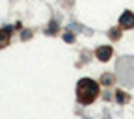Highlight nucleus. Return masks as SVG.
Wrapping results in <instances>:
<instances>
[{
  "label": "nucleus",
  "mask_w": 134,
  "mask_h": 119,
  "mask_svg": "<svg viewBox=\"0 0 134 119\" xmlns=\"http://www.w3.org/2000/svg\"><path fill=\"white\" fill-rule=\"evenodd\" d=\"M76 89H78V100H80L82 104H88V103H91V100L97 97V93H99V84L93 82L91 78H82V80L78 82Z\"/></svg>",
  "instance_id": "f257e3e1"
},
{
  "label": "nucleus",
  "mask_w": 134,
  "mask_h": 119,
  "mask_svg": "<svg viewBox=\"0 0 134 119\" xmlns=\"http://www.w3.org/2000/svg\"><path fill=\"white\" fill-rule=\"evenodd\" d=\"M95 54H97V60H100V61H108V60L112 58V47H108V45L99 47Z\"/></svg>",
  "instance_id": "f03ea898"
},
{
  "label": "nucleus",
  "mask_w": 134,
  "mask_h": 119,
  "mask_svg": "<svg viewBox=\"0 0 134 119\" xmlns=\"http://www.w3.org/2000/svg\"><path fill=\"white\" fill-rule=\"evenodd\" d=\"M119 26L121 28H132L134 26V13L132 11H125L119 19Z\"/></svg>",
  "instance_id": "7ed1b4c3"
},
{
  "label": "nucleus",
  "mask_w": 134,
  "mask_h": 119,
  "mask_svg": "<svg viewBox=\"0 0 134 119\" xmlns=\"http://www.w3.org/2000/svg\"><path fill=\"white\" fill-rule=\"evenodd\" d=\"M8 43H9V32L4 28V30H0V48L6 47Z\"/></svg>",
  "instance_id": "20e7f679"
},
{
  "label": "nucleus",
  "mask_w": 134,
  "mask_h": 119,
  "mask_svg": "<svg viewBox=\"0 0 134 119\" xmlns=\"http://www.w3.org/2000/svg\"><path fill=\"white\" fill-rule=\"evenodd\" d=\"M115 99L119 100V103H125V100H127V95H125L123 91H117V93H115Z\"/></svg>",
  "instance_id": "39448f33"
},
{
  "label": "nucleus",
  "mask_w": 134,
  "mask_h": 119,
  "mask_svg": "<svg viewBox=\"0 0 134 119\" xmlns=\"http://www.w3.org/2000/svg\"><path fill=\"white\" fill-rule=\"evenodd\" d=\"M63 39H65L67 43H71V41H75V36H73V33H65V36H63Z\"/></svg>",
  "instance_id": "423d86ee"
},
{
  "label": "nucleus",
  "mask_w": 134,
  "mask_h": 119,
  "mask_svg": "<svg viewBox=\"0 0 134 119\" xmlns=\"http://www.w3.org/2000/svg\"><path fill=\"white\" fill-rule=\"evenodd\" d=\"M110 37H112V39L119 37V30H117V32H115V30H114V32H110Z\"/></svg>",
  "instance_id": "0eeeda50"
},
{
  "label": "nucleus",
  "mask_w": 134,
  "mask_h": 119,
  "mask_svg": "<svg viewBox=\"0 0 134 119\" xmlns=\"http://www.w3.org/2000/svg\"><path fill=\"white\" fill-rule=\"evenodd\" d=\"M103 82H104V84H110V82H112V76H110V75H106V76L103 78Z\"/></svg>",
  "instance_id": "6e6552de"
}]
</instances>
